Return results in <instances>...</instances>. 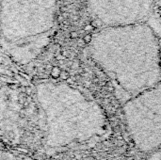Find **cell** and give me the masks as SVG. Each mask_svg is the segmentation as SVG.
I'll return each mask as SVG.
<instances>
[{"label": "cell", "mask_w": 161, "mask_h": 160, "mask_svg": "<svg viewBox=\"0 0 161 160\" xmlns=\"http://www.w3.org/2000/svg\"><path fill=\"white\" fill-rule=\"evenodd\" d=\"M147 160H161V148L150 153V156Z\"/></svg>", "instance_id": "277c9868"}, {"label": "cell", "mask_w": 161, "mask_h": 160, "mask_svg": "<svg viewBox=\"0 0 161 160\" xmlns=\"http://www.w3.org/2000/svg\"><path fill=\"white\" fill-rule=\"evenodd\" d=\"M160 16H161V7H160Z\"/></svg>", "instance_id": "5b68a950"}, {"label": "cell", "mask_w": 161, "mask_h": 160, "mask_svg": "<svg viewBox=\"0 0 161 160\" xmlns=\"http://www.w3.org/2000/svg\"><path fill=\"white\" fill-rule=\"evenodd\" d=\"M124 116L138 150L150 154L161 148V81L126 100Z\"/></svg>", "instance_id": "7a4b0ae2"}, {"label": "cell", "mask_w": 161, "mask_h": 160, "mask_svg": "<svg viewBox=\"0 0 161 160\" xmlns=\"http://www.w3.org/2000/svg\"><path fill=\"white\" fill-rule=\"evenodd\" d=\"M95 18L108 26L142 23L152 12L155 0H88Z\"/></svg>", "instance_id": "3957f363"}, {"label": "cell", "mask_w": 161, "mask_h": 160, "mask_svg": "<svg viewBox=\"0 0 161 160\" xmlns=\"http://www.w3.org/2000/svg\"><path fill=\"white\" fill-rule=\"evenodd\" d=\"M91 53L129 98L161 81L159 41L147 25L108 26L92 38Z\"/></svg>", "instance_id": "6da1fadb"}]
</instances>
